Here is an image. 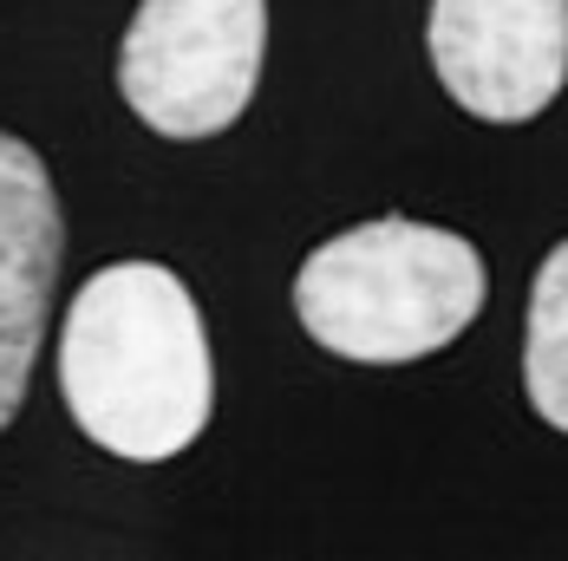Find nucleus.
<instances>
[{
	"label": "nucleus",
	"mask_w": 568,
	"mask_h": 561,
	"mask_svg": "<svg viewBox=\"0 0 568 561\" xmlns=\"http://www.w3.org/2000/svg\"><path fill=\"white\" fill-rule=\"evenodd\" d=\"M59 392L72 425L124 463H164L216 411V359L190 287L164 262H112L59 327Z\"/></svg>",
	"instance_id": "nucleus-1"
},
{
	"label": "nucleus",
	"mask_w": 568,
	"mask_h": 561,
	"mask_svg": "<svg viewBox=\"0 0 568 561\" xmlns=\"http://www.w3.org/2000/svg\"><path fill=\"white\" fill-rule=\"evenodd\" d=\"M484 255L457 228L379 216L321 242L294 275V314L314 346L353 366H412L445 353L484 314Z\"/></svg>",
	"instance_id": "nucleus-2"
},
{
	"label": "nucleus",
	"mask_w": 568,
	"mask_h": 561,
	"mask_svg": "<svg viewBox=\"0 0 568 561\" xmlns=\"http://www.w3.org/2000/svg\"><path fill=\"white\" fill-rule=\"evenodd\" d=\"M262 53V0H138L118 47V92L158 137H216L248 112Z\"/></svg>",
	"instance_id": "nucleus-3"
},
{
	"label": "nucleus",
	"mask_w": 568,
	"mask_h": 561,
	"mask_svg": "<svg viewBox=\"0 0 568 561\" xmlns=\"http://www.w3.org/2000/svg\"><path fill=\"white\" fill-rule=\"evenodd\" d=\"M438 85L484 124H529L568 85V0H432Z\"/></svg>",
	"instance_id": "nucleus-4"
},
{
	"label": "nucleus",
	"mask_w": 568,
	"mask_h": 561,
	"mask_svg": "<svg viewBox=\"0 0 568 561\" xmlns=\"http://www.w3.org/2000/svg\"><path fill=\"white\" fill-rule=\"evenodd\" d=\"M59 255H65V216L53 176L33 144L0 131V431L13 425L33 379Z\"/></svg>",
	"instance_id": "nucleus-5"
},
{
	"label": "nucleus",
	"mask_w": 568,
	"mask_h": 561,
	"mask_svg": "<svg viewBox=\"0 0 568 561\" xmlns=\"http://www.w3.org/2000/svg\"><path fill=\"white\" fill-rule=\"evenodd\" d=\"M523 392L568 438V242H556L529 287V327H523Z\"/></svg>",
	"instance_id": "nucleus-6"
}]
</instances>
